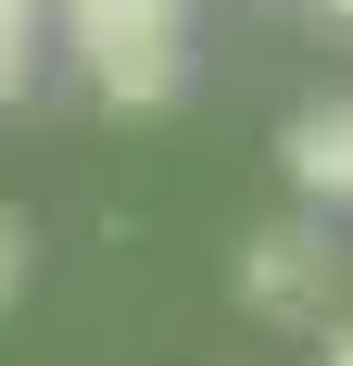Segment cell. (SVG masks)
<instances>
[{
    "mask_svg": "<svg viewBox=\"0 0 353 366\" xmlns=\"http://www.w3.org/2000/svg\"><path fill=\"white\" fill-rule=\"evenodd\" d=\"M26 265H38V227L0 202V303H26Z\"/></svg>",
    "mask_w": 353,
    "mask_h": 366,
    "instance_id": "cell-4",
    "label": "cell"
},
{
    "mask_svg": "<svg viewBox=\"0 0 353 366\" xmlns=\"http://www.w3.org/2000/svg\"><path fill=\"white\" fill-rule=\"evenodd\" d=\"M240 303L252 316H290V329L328 316V240L316 227H252L240 240Z\"/></svg>",
    "mask_w": 353,
    "mask_h": 366,
    "instance_id": "cell-2",
    "label": "cell"
},
{
    "mask_svg": "<svg viewBox=\"0 0 353 366\" xmlns=\"http://www.w3.org/2000/svg\"><path fill=\"white\" fill-rule=\"evenodd\" d=\"M278 164H290L303 202H353V102H303L290 139H278Z\"/></svg>",
    "mask_w": 353,
    "mask_h": 366,
    "instance_id": "cell-3",
    "label": "cell"
},
{
    "mask_svg": "<svg viewBox=\"0 0 353 366\" xmlns=\"http://www.w3.org/2000/svg\"><path fill=\"white\" fill-rule=\"evenodd\" d=\"M64 26L114 114H151L189 89V0H64Z\"/></svg>",
    "mask_w": 353,
    "mask_h": 366,
    "instance_id": "cell-1",
    "label": "cell"
},
{
    "mask_svg": "<svg viewBox=\"0 0 353 366\" xmlns=\"http://www.w3.org/2000/svg\"><path fill=\"white\" fill-rule=\"evenodd\" d=\"M328 366H353V303H341V329H328Z\"/></svg>",
    "mask_w": 353,
    "mask_h": 366,
    "instance_id": "cell-6",
    "label": "cell"
},
{
    "mask_svg": "<svg viewBox=\"0 0 353 366\" xmlns=\"http://www.w3.org/2000/svg\"><path fill=\"white\" fill-rule=\"evenodd\" d=\"M0 102H26V26H0Z\"/></svg>",
    "mask_w": 353,
    "mask_h": 366,
    "instance_id": "cell-5",
    "label": "cell"
},
{
    "mask_svg": "<svg viewBox=\"0 0 353 366\" xmlns=\"http://www.w3.org/2000/svg\"><path fill=\"white\" fill-rule=\"evenodd\" d=\"M328 13H353V0H328Z\"/></svg>",
    "mask_w": 353,
    "mask_h": 366,
    "instance_id": "cell-7",
    "label": "cell"
}]
</instances>
